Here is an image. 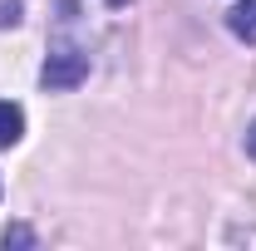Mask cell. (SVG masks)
Returning a JSON list of instances; mask_svg holds the SVG:
<instances>
[{"label":"cell","instance_id":"cell-1","mask_svg":"<svg viewBox=\"0 0 256 251\" xmlns=\"http://www.w3.org/2000/svg\"><path fill=\"white\" fill-rule=\"evenodd\" d=\"M89 79V54L84 50H74V44H64V50H50V60H44V69H40V84L44 89H79Z\"/></svg>","mask_w":256,"mask_h":251},{"label":"cell","instance_id":"cell-2","mask_svg":"<svg viewBox=\"0 0 256 251\" xmlns=\"http://www.w3.org/2000/svg\"><path fill=\"white\" fill-rule=\"evenodd\" d=\"M226 30L236 34L242 44H256V0H236L226 10Z\"/></svg>","mask_w":256,"mask_h":251},{"label":"cell","instance_id":"cell-3","mask_svg":"<svg viewBox=\"0 0 256 251\" xmlns=\"http://www.w3.org/2000/svg\"><path fill=\"white\" fill-rule=\"evenodd\" d=\"M20 138H25V108L0 98V148H15Z\"/></svg>","mask_w":256,"mask_h":251},{"label":"cell","instance_id":"cell-4","mask_svg":"<svg viewBox=\"0 0 256 251\" xmlns=\"http://www.w3.org/2000/svg\"><path fill=\"white\" fill-rule=\"evenodd\" d=\"M0 242H5V246H34V232L15 222V226H5V232H0Z\"/></svg>","mask_w":256,"mask_h":251},{"label":"cell","instance_id":"cell-5","mask_svg":"<svg viewBox=\"0 0 256 251\" xmlns=\"http://www.w3.org/2000/svg\"><path fill=\"white\" fill-rule=\"evenodd\" d=\"M20 15H25V5H20V0H0V30H15V25H20Z\"/></svg>","mask_w":256,"mask_h":251},{"label":"cell","instance_id":"cell-6","mask_svg":"<svg viewBox=\"0 0 256 251\" xmlns=\"http://www.w3.org/2000/svg\"><path fill=\"white\" fill-rule=\"evenodd\" d=\"M246 158H256V124L246 128Z\"/></svg>","mask_w":256,"mask_h":251},{"label":"cell","instance_id":"cell-7","mask_svg":"<svg viewBox=\"0 0 256 251\" xmlns=\"http://www.w3.org/2000/svg\"><path fill=\"white\" fill-rule=\"evenodd\" d=\"M108 5H114V10H124V5H128V0H108Z\"/></svg>","mask_w":256,"mask_h":251}]
</instances>
